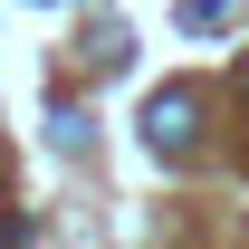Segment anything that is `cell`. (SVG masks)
Masks as SVG:
<instances>
[{
  "mask_svg": "<svg viewBox=\"0 0 249 249\" xmlns=\"http://www.w3.org/2000/svg\"><path fill=\"white\" fill-rule=\"evenodd\" d=\"M192 115H201V106H192L182 87H163L154 106H144V144H154L163 163H173V154H192Z\"/></svg>",
  "mask_w": 249,
  "mask_h": 249,
  "instance_id": "1",
  "label": "cell"
},
{
  "mask_svg": "<svg viewBox=\"0 0 249 249\" xmlns=\"http://www.w3.org/2000/svg\"><path fill=\"white\" fill-rule=\"evenodd\" d=\"M173 19H182V29H220V19H230V0H182Z\"/></svg>",
  "mask_w": 249,
  "mask_h": 249,
  "instance_id": "2",
  "label": "cell"
}]
</instances>
